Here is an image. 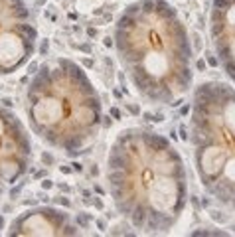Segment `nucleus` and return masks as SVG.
<instances>
[{
    "label": "nucleus",
    "instance_id": "f257e3e1",
    "mask_svg": "<svg viewBox=\"0 0 235 237\" xmlns=\"http://www.w3.org/2000/svg\"><path fill=\"white\" fill-rule=\"evenodd\" d=\"M105 180L117 214L142 235L170 233L186 211V164L160 132L123 128L109 146Z\"/></svg>",
    "mask_w": 235,
    "mask_h": 237
},
{
    "label": "nucleus",
    "instance_id": "f03ea898",
    "mask_svg": "<svg viewBox=\"0 0 235 237\" xmlns=\"http://www.w3.org/2000/svg\"><path fill=\"white\" fill-rule=\"evenodd\" d=\"M113 44L121 67L146 103L174 107L194 89L190 36L170 2H131L115 22Z\"/></svg>",
    "mask_w": 235,
    "mask_h": 237
},
{
    "label": "nucleus",
    "instance_id": "7ed1b4c3",
    "mask_svg": "<svg viewBox=\"0 0 235 237\" xmlns=\"http://www.w3.org/2000/svg\"><path fill=\"white\" fill-rule=\"evenodd\" d=\"M30 131L65 156L85 152L103 124L101 95L87 71L69 57L40 65L24 95Z\"/></svg>",
    "mask_w": 235,
    "mask_h": 237
},
{
    "label": "nucleus",
    "instance_id": "20e7f679",
    "mask_svg": "<svg viewBox=\"0 0 235 237\" xmlns=\"http://www.w3.org/2000/svg\"><path fill=\"white\" fill-rule=\"evenodd\" d=\"M190 146L204 192L235 214V85L201 81L194 87Z\"/></svg>",
    "mask_w": 235,
    "mask_h": 237
},
{
    "label": "nucleus",
    "instance_id": "39448f33",
    "mask_svg": "<svg viewBox=\"0 0 235 237\" xmlns=\"http://www.w3.org/2000/svg\"><path fill=\"white\" fill-rule=\"evenodd\" d=\"M38 28L24 0H0V77L14 75L36 56Z\"/></svg>",
    "mask_w": 235,
    "mask_h": 237
},
{
    "label": "nucleus",
    "instance_id": "423d86ee",
    "mask_svg": "<svg viewBox=\"0 0 235 237\" xmlns=\"http://www.w3.org/2000/svg\"><path fill=\"white\" fill-rule=\"evenodd\" d=\"M34 160L32 138L14 111L0 107V186L26 176Z\"/></svg>",
    "mask_w": 235,
    "mask_h": 237
},
{
    "label": "nucleus",
    "instance_id": "0eeeda50",
    "mask_svg": "<svg viewBox=\"0 0 235 237\" xmlns=\"http://www.w3.org/2000/svg\"><path fill=\"white\" fill-rule=\"evenodd\" d=\"M209 40L217 65L229 83L235 85V0H212Z\"/></svg>",
    "mask_w": 235,
    "mask_h": 237
},
{
    "label": "nucleus",
    "instance_id": "6e6552de",
    "mask_svg": "<svg viewBox=\"0 0 235 237\" xmlns=\"http://www.w3.org/2000/svg\"><path fill=\"white\" fill-rule=\"evenodd\" d=\"M6 233L10 237H65L79 235V227L65 210L40 206L14 217Z\"/></svg>",
    "mask_w": 235,
    "mask_h": 237
}]
</instances>
